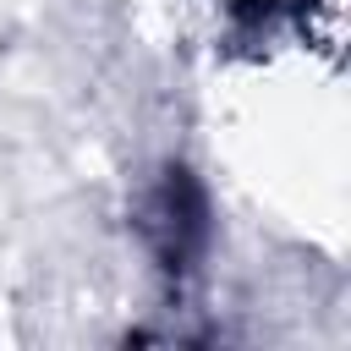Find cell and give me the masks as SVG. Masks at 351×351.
<instances>
[{
	"mask_svg": "<svg viewBox=\"0 0 351 351\" xmlns=\"http://www.w3.org/2000/svg\"><path fill=\"white\" fill-rule=\"evenodd\" d=\"M291 0H225V11L236 16V22H252V27H263V22H274L280 11H285Z\"/></svg>",
	"mask_w": 351,
	"mask_h": 351,
	"instance_id": "2",
	"label": "cell"
},
{
	"mask_svg": "<svg viewBox=\"0 0 351 351\" xmlns=\"http://www.w3.org/2000/svg\"><path fill=\"white\" fill-rule=\"evenodd\" d=\"M137 230L154 252V263L176 280H186L208 241H214V208H208V192L203 181L186 170V165H165L159 181L143 192V208H137Z\"/></svg>",
	"mask_w": 351,
	"mask_h": 351,
	"instance_id": "1",
	"label": "cell"
}]
</instances>
